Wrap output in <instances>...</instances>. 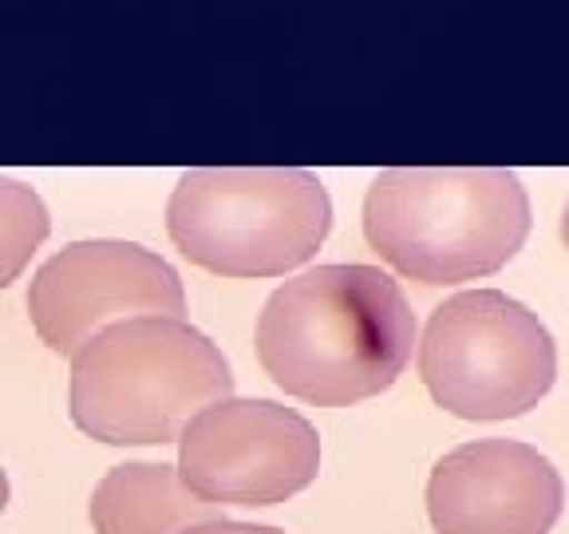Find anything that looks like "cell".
<instances>
[{"mask_svg": "<svg viewBox=\"0 0 569 534\" xmlns=\"http://www.w3.org/2000/svg\"><path fill=\"white\" fill-rule=\"evenodd\" d=\"M253 345L277 388L317 408H348L408 368L416 313L383 269L317 266L269 294Z\"/></svg>", "mask_w": 569, "mask_h": 534, "instance_id": "6da1fadb", "label": "cell"}, {"mask_svg": "<svg viewBox=\"0 0 569 534\" xmlns=\"http://www.w3.org/2000/svg\"><path fill=\"white\" fill-rule=\"evenodd\" d=\"M530 234V195L507 167H391L365 195V241L419 285L490 277Z\"/></svg>", "mask_w": 569, "mask_h": 534, "instance_id": "7a4b0ae2", "label": "cell"}, {"mask_svg": "<svg viewBox=\"0 0 569 534\" xmlns=\"http://www.w3.org/2000/svg\"><path fill=\"white\" fill-rule=\"evenodd\" d=\"M233 392L222 348L174 317H131L71 356V419L111 447L174 444Z\"/></svg>", "mask_w": 569, "mask_h": 534, "instance_id": "3957f363", "label": "cell"}, {"mask_svg": "<svg viewBox=\"0 0 569 534\" xmlns=\"http://www.w3.org/2000/svg\"><path fill=\"white\" fill-rule=\"evenodd\" d=\"M329 230V190L301 167H198L167 202L178 254L218 277H284Z\"/></svg>", "mask_w": 569, "mask_h": 534, "instance_id": "277c9868", "label": "cell"}, {"mask_svg": "<svg viewBox=\"0 0 569 534\" xmlns=\"http://www.w3.org/2000/svg\"><path fill=\"white\" fill-rule=\"evenodd\" d=\"M419 376L459 419H510L538 408L558 376V348L538 313L502 289L455 294L427 317Z\"/></svg>", "mask_w": 569, "mask_h": 534, "instance_id": "5b68a950", "label": "cell"}, {"mask_svg": "<svg viewBox=\"0 0 569 534\" xmlns=\"http://www.w3.org/2000/svg\"><path fill=\"white\" fill-rule=\"evenodd\" d=\"M320 472V436L277 400L210 404L178 436V475L218 507H273Z\"/></svg>", "mask_w": 569, "mask_h": 534, "instance_id": "8992f818", "label": "cell"}, {"mask_svg": "<svg viewBox=\"0 0 569 534\" xmlns=\"http://www.w3.org/2000/svg\"><path fill=\"white\" fill-rule=\"evenodd\" d=\"M187 289L167 258L134 241H71L36 269L28 317L52 353L76 356L96 333L131 317L187 320Z\"/></svg>", "mask_w": 569, "mask_h": 534, "instance_id": "52a82bcc", "label": "cell"}, {"mask_svg": "<svg viewBox=\"0 0 569 534\" xmlns=\"http://www.w3.org/2000/svg\"><path fill=\"white\" fill-rule=\"evenodd\" d=\"M561 503L558 467L518 439L455 447L427 483V515L439 534H550Z\"/></svg>", "mask_w": 569, "mask_h": 534, "instance_id": "ba28073f", "label": "cell"}, {"mask_svg": "<svg viewBox=\"0 0 569 534\" xmlns=\"http://www.w3.org/2000/svg\"><path fill=\"white\" fill-rule=\"evenodd\" d=\"M226 518L182 483L170 463H119L91 495L96 534H182L190 526Z\"/></svg>", "mask_w": 569, "mask_h": 534, "instance_id": "9c48e42d", "label": "cell"}, {"mask_svg": "<svg viewBox=\"0 0 569 534\" xmlns=\"http://www.w3.org/2000/svg\"><path fill=\"white\" fill-rule=\"evenodd\" d=\"M48 234H52V218L44 198L20 178L0 175V289H9L24 274Z\"/></svg>", "mask_w": 569, "mask_h": 534, "instance_id": "30bf717a", "label": "cell"}, {"mask_svg": "<svg viewBox=\"0 0 569 534\" xmlns=\"http://www.w3.org/2000/svg\"><path fill=\"white\" fill-rule=\"evenodd\" d=\"M182 534H284L277 526H258V523H230V518H213V523L190 526Z\"/></svg>", "mask_w": 569, "mask_h": 534, "instance_id": "8fae6325", "label": "cell"}, {"mask_svg": "<svg viewBox=\"0 0 569 534\" xmlns=\"http://www.w3.org/2000/svg\"><path fill=\"white\" fill-rule=\"evenodd\" d=\"M4 507H9V475L0 467V515H4Z\"/></svg>", "mask_w": 569, "mask_h": 534, "instance_id": "7c38bea8", "label": "cell"}, {"mask_svg": "<svg viewBox=\"0 0 569 534\" xmlns=\"http://www.w3.org/2000/svg\"><path fill=\"white\" fill-rule=\"evenodd\" d=\"M561 246L569 249V202H566V210H561Z\"/></svg>", "mask_w": 569, "mask_h": 534, "instance_id": "4fadbf2b", "label": "cell"}]
</instances>
